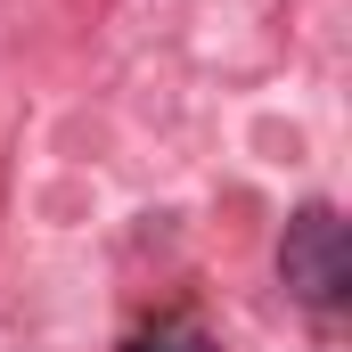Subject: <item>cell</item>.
Listing matches in <instances>:
<instances>
[{
  "label": "cell",
  "instance_id": "6da1fadb",
  "mask_svg": "<svg viewBox=\"0 0 352 352\" xmlns=\"http://www.w3.org/2000/svg\"><path fill=\"white\" fill-rule=\"evenodd\" d=\"M278 287L311 320H336L352 303V230H344V213L328 197H311V205L287 213V230H278Z\"/></svg>",
  "mask_w": 352,
  "mask_h": 352
},
{
  "label": "cell",
  "instance_id": "7a4b0ae2",
  "mask_svg": "<svg viewBox=\"0 0 352 352\" xmlns=\"http://www.w3.org/2000/svg\"><path fill=\"white\" fill-rule=\"evenodd\" d=\"M131 352H221V344H213L197 320H156V328H148V336H140Z\"/></svg>",
  "mask_w": 352,
  "mask_h": 352
}]
</instances>
